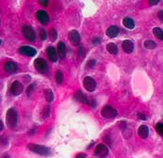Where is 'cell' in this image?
<instances>
[{
  "label": "cell",
  "instance_id": "obj_1",
  "mask_svg": "<svg viewBox=\"0 0 163 158\" xmlns=\"http://www.w3.org/2000/svg\"><path fill=\"white\" fill-rule=\"evenodd\" d=\"M6 121H7V125L9 128L16 127L18 116H17V112L15 111L14 108H10L8 110L6 115Z\"/></svg>",
  "mask_w": 163,
  "mask_h": 158
},
{
  "label": "cell",
  "instance_id": "obj_2",
  "mask_svg": "<svg viewBox=\"0 0 163 158\" xmlns=\"http://www.w3.org/2000/svg\"><path fill=\"white\" fill-rule=\"evenodd\" d=\"M101 114L105 118L111 119V118H115L118 115V111L113 106H111V105H105L102 109Z\"/></svg>",
  "mask_w": 163,
  "mask_h": 158
},
{
  "label": "cell",
  "instance_id": "obj_3",
  "mask_svg": "<svg viewBox=\"0 0 163 158\" xmlns=\"http://www.w3.org/2000/svg\"><path fill=\"white\" fill-rule=\"evenodd\" d=\"M28 148L34 152L35 153H37V154H41V155H46L49 153V150L48 148L45 147V146H42V145H37V144H29L28 145Z\"/></svg>",
  "mask_w": 163,
  "mask_h": 158
},
{
  "label": "cell",
  "instance_id": "obj_4",
  "mask_svg": "<svg viewBox=\"0 0 163 158\" xmlns=\"http://www.w3.org/2000/svg\"><path fill=\"white\" fill-rule=\"evenodd\" d=\"M35 68L40 74H45L48 71V63L43 59H36L35 60Z\"/></svg>",
  "mask_w": 163,
  "mask_h": 158
},
{
  "label": "cell",
  "instance_id": "obj_5",
  "mask_svg": "<svg viewBox=\"0 0 163 158\" xmlns=\"http://www.w3.org/2000/svg\"><path fill=\"white\" fill-rule=\"evenodd\" d=\"M83 85H84V88L87 91L89 92H92L95 90L96 89V82L95 80L91 77V76H86L83 80Z\"/></svg>",
  "mask_w": 163,
  "mask_h": 158
},
{
  "label": "cell",
  "instance_id": "obj_6",
  "mask_svg": "<svg viewBox=\"0 0 163 158\" xmlns=\"http://www.w3.org/2000/svg\"><path fill=\"white\" fill-rule=\"evenodd\" d=\"M22 34L24 35V37H25L27 40H29L31 42L35 40V33L33 30V28H31L30 26L24 25L22 27Z\"/></svg>",
  "mask_w": 163,
  "mask_h": 158
},
{
  "label": "cell",
  "instance_id": "obj_7",
  "mask_svg": "<svg viewBox=\"0 0 163 158\" xmlns=\"http://www.w3.org/2000/svg\"><path fill=\"white\" fill-rule=\"evenodd\" d=\"M19 52L22 55L24 56H28V57H33L36 54L35 48L30 47V46H22L19 48Z\"/></svg>",
  "mask_w": 163,
  "mask_h": 158
},
{
  "label": "cell",
  "instance_id": "obj_8",
  "mask_svg": "<svg viewBox=\"0 0 163 158\" xmlns=\"http://www.w3.org/2000/svg\"><path fill=\"white\" fill-rule=\"evenodd\" d=\"M22 90H23V86H22V84L19 81H14L10 86V92H11L12 95H14V96L20 95L22 92Z\"/></svg>",
  "mask_w": 163,
  "mask_h": 158
},
{
  "label": "cell",
  "instance_id": "obj_9",
  "mask_svg": "<svg viewBox=\"0 0 163 158\" xmlns=\"http://www.w3.org/2000/svg\"><path fill=\"white\" fill-rule=\"evenodd\" d=\"M75 98H76V100H78V102L84 103V104H87V105H90V106H95L94 104H92V101H91L86 95H84L81 91H78L76 92V94H75Z\"/></svg>",
  "mask_w": 163,
  "mask_h": 158
},
{
  "label": "cell",
  "instance_id": "obj_10",
  "mask_svg": "<svg viewBox=\"0 0 163 158\" xmlns=\"http://www.w3.org/2000/svg\"><path fill=\"white\" fill-rule=\"evenodd\" d=\"M68 39L69 41L75 45V46H78L80 43V35L78 34V31L76 30H72L68 33Z\"/></svg>",
  "mask_w": 163,
  "mask_h": 158
},
{
  "label": "cell",
  "instance_id": "obj_11",
  "mask_svg": "<svg viewBox=\"0 0 163 158\" xmlns=\"http://www.w3.org/2000/svg\"><path fill=\"white\" fill-rule=\"evenodd\" d=\"M36 18L37 20L39 21V22L41 24H43V25H47V24L48 23L49 21V16L48 14L47 13L46 11L44 10H39L36 12Z\"/></svg>",
  "mask_w": 163,
  "mask_h": 158
},
{
  "label": "cell",
  "instance_id": "obj_12",
  "mask_svg": "<svg viewBox=\"0 0 163 158\" xmlns=\"http://www.w3.org/2000/svg\"><path fill=\"white\" fill-rule=\"evenodd\" d=\"M108 154V148L105 144H99L95 149V155L98 157H105Z\"/></svg>",
  "mask_w": 163,
  "mask_h": 158
},
{
  "label": "cell",
  "instance_id": "obj_13",
  "mask_svg": "<svg viewBox=\"0 0 163 158\" xmlns=\"http://www.w3.org/2000/svg\"><path fill=\"white\" fill-rule=\"evenodd\" d=\"M4 69H5L6 72L8 73V74H14V73H16L17 70H18V66L13 62H7L5 63Z\"/></svg>",
  "mask_w": 163,
  "mask_h": 158
},
{
  "label": "cell",
  "instance_id": "obj_14",
  "mask_svg": "<svg viewBox=\"0 0 163 158\" xmlns=\"http://www.w3.org/2000/svg\"><path fill=\"white\" fill-rule=\"evenodd\" d=\"M47 54L48 59L52 60L53 63H56L57 60H58V54L55 50V48L53 47H48L47 48Z\"/></svg>",
  "mask_w": 163,
  "mask_h": 158
},
{
  "label": "cell",
  "instance_id": "obj_15",
  "mask_svg": "<svg viewBox=\"0 0 163 158\" xmlns=\"http://www.w3.org/2000/svg\"><path fill=\"white\" fill-rule=\"evenodd\" d=\"M66 56V47L64 42H60L58 44V57L61 60H64Z\"/></svg>",
  "mask_w": 163,
  "mask_h": 158
},
{
  "label": "cell",
  "instance_id": "obj_16",
  "mask_svg": "<svg viewBox=\"0 0 163 158\" xmlns=\"http://www.w3.org/2000/svg\"><path fill=\"white\" fill-rule=\"evenodd\" d=\"M122 48L126 53H131L133 51V50H134L133 43L131 41H130V40H125L122 43Z\"/></svg>",
  "mask_w": 163,
  "mask_h": 158
},
{
  "label": "cell",
  "instance_id": "obj_17",
  "mask_svg": "<svg viewBox=\"0 0 163 158\" xmlns=\"http://www.w3.org/2000/svg\"><path fill=\"white\" fill-rule=\"evenodd\" d=\"M119 34V28L118 26H110L106 31V35L110 38H114Z\"/></svg>",
  "mask_w": 163,
  "mask_h": 158
},
{
  "label": "cell",
  "instance_id": "obj_18",
  "mask_svg": "<svg viewBox=\"0 0 163 158\" xmlns=\"http://www.w3.org/2000/svg\"><path fill=\"white\" fill-rule=\"evenodd\" d=\"M149 134V129L146 126L142 125L139 128H138V135H139L142 139H146Z\"/></svg>",
  "mask_w": 163,
  "mask_h": 158
},
{
  "label": "cell",
  "instance_id": "obj_19",
  "mask_svg": "<svg viewBox=\"0 0 163 158\" xmlns=\"http://www.w3.org/2000/svg\"><path fill=\"white\" fill-rule=\"evenodd\" d=\"M106 50H107V51H108L110 54H112V55H117L118 52V48L117 45L114 44V43H109V44H107V45H106Z\"/></svg>",
  "mask_w": 163,
  "mask_h": 158
},
{
  "label": "cell",
  "instance_id": "obj_20",
  "mask_svg": "<svg viewBox=\"0 0 163 158\" xmlns=\"http://www.w3.org/2000/svg\"><path fill=\"white\" fill-rule=\"evenodd\" d=\"M123 25L128 28V29H133L134 26H135V24H134V21L132 19L129 18V17H126V18H124L123 19Z\"/></svg>",
  "mask_w": 163,
  "mask_h": 158
},
{
  "label": "cell",
  "instance_id": "obj_21",
  "mask_svg": "<svg viewBox=\"0 0 163 158\" xmlns=\"http://www.w3.org/2000/svg\"><path fill=\"white\" fill-rule=\"evenodd\" d=\"M44 93H45V98H46V100H47L48 102H53V100H54V95H53V92L52 91V89H46Z\"/></svg>",
  "mask_w": 163,
  "mask_h": 158
},
{
  "label": "cell",
  "instance_id": "obj_22",
  "mask_svg": "<svg viewBox=\"0 0 163 158\" xmlns=\"http://www.w3.org/2000/svg\"><path fill=\"white\" fill-rule=\"evenodd\" d=\"M153 34H154V35L156 36L157 38H158L160 40H163V31L160 28H158V27L154 28L153 29Z\"/></svg>",
  "mask_w": 163,
  "mask_h": 158
},
{
  "label": "cell",
  "instance_id": "obj_23",
  "mask_svg": "<svg viewBox=\"0 0 163 158\" xmlns=\"http://www.w3.org/2000/svg\"><path fill=\"white\" fill-rule=\"evenodd\" d=\"M55 78H56V82L61 85L62 82H64V74L61 72V71H56V74H55Z\"/></svg>",
  "mask_w": 163,
  "mask_h": 158
},
{
  "label": "cell",
  "instance_id": "obj_24",
  "mask_svg": "<svg viewBox=\"0 0 163 158\" xmlns=\"http://www.w3.org/2000/svg\"><path fill=\"white\" fill-rule=\"evenodd\" d=\"M144 46H145V48H148V50H153V48H155L157 47L156 43L152 40H146L144 43Z\"/></svg>",
  "mask_w": 163,
  "mask_h": 158
},
{
  "label": "cell",
  "instance_id": "obj_25",
  "mask_svg": "<svg viewBox=\"0 0 163 158\" xmlns=\"http://www.w3.org/2000/svg\"><path fill=\"white\" fill-rule=\"evenodd\" d=\"M57 36H58L57 31L54 28H51V30H49V38H51V40L55 41L57 39Z\"/></svg>",
  "mask_w": 163,
  "mask_h": 158
},
{
  "label": "cell",
  "instance_id": "obj_26",
  "mask_svg": "<svg viewBox=\"0 0 163 158\" xmlns=\"http://www.w3.org/2000/svg\"><path fill=\"white\" fill-rule=\"evenodd\" d=\"M156 130H157V132L158 133L159 135L163 136V124L158 123V124L156 125Z\"/></svg>",
  "mask_w": 163,
  "mask_h": 158
},
{
  "label": "cell",
  "instance_id": "obj_27",
  "mask_svg": "<svg viewBox=\"0 0 163 158\" xmlns=\"http://www.w3.org/2000/svg\"><path fill=\"white\" fill-rule=\"evenodd\" d=\"M40 38H41V40H46V38H47V32H46V30L45 29H43V28H41L40 29Z\"/></svg>",
  "mask_w": 163,
  "mask_h": 158
},
{
  "label": "cell",
  "instance_id": "obj_28",
  "mask_svg": "<svg viewBox=\"0 0 163 158\" xmlns=\"http://www.w3.org/2000/svg\"><path fill=\"white\" fill-rule=\"evenodd\" d=\"M160 1V0H148V3L150 6H155L157 4H158V2Z\"/></svg>",
  "mask_w": 163,
  "mask_h": 158
},
{
  "label": "cell",
  "instance_id": "obj_29",
  "mask_svg": "<svg viewBox=\"0 0 163 158\" xmlns=\"http://www.w3.org/2000/svg\"><path fill=\"white\" fill-rule=\"evenodd\" d=\"M39 3L41 6L43 7H47L48 4V0H39Z\"/></svg>",
  "mask_w": 163,
  "mask_h": 158
},
{
  "label": "cell",
  "instance_id": "obj_30",
  "mask_svg": "<svg viewBox=\"0 0 163 158\" xmlns=\"http://www.w3.org/2000/svg\"><path fill=\"white\" fill-rule=\"evenodd\" d=\"M158 19L163 22V10H160V11H158Z\"/></svg>",
  "mask_w": 163,
  "mask_h": 158
},
{
  "label": "cell",
  "instance_id": "obj_31",
  "mask_svg": "<svg viewBox=\"0 0 163 158\" xmlns=\"http://www.w3.org/2000/svg\"><path fill=\"white\" fill-rule=\"evenodd\" d=\"M95 65V60H89V63H88V66H93Z\"/></svg>",
  "mask_w": 163,
  "mask_h": 158
},
{
  "label": "cell",
  "instance_id": "obj_32",
  "mask_svg": "<svg viewBox=\"0 0 163 158\" xmlns=\"http://www.w3.org/2000/svg\"><path fill=\"white\" fill-rule=\"evenodd\" d=\"M3 128H4V124H3V122L1 120H0V131L1 130H3Z\"/></svg>",
  "mask_w": 163,
  "mask_h": 158
},
{
  "label": "cell",
  "instance_id": "obj_33",
  "mask_svg": "<svg viewBox=\"0 0 163 158\" xmlns=\"http://www.w3.org/2000/svg\"><path fill=\"white\" fill-rule=\"evenodd\" d=\"M139 117H140L141 119H143V120H145V119H146V117H145V114H139Z\"/></svg>",
  "mask_w": 163,
  "mask_h": 158
},
{
  "label": "cell",
  "instance_id": "obj_34",
  "mask_svg": "<svg viewBox=\"0 0 163 158\" xmlns=\"http://www.w3.org/2000/svg\"><path fill=\"white\" fill-rule=\"evenodd\" d=\"M1 43H2V41H1V40H0V45H1Z\"/></svg>",
  "mask_w": 163,
  "mask_h": 158
}]
</instances>
